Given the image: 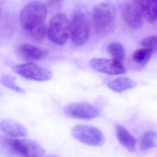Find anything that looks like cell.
I'll use <instances>...</instances> for the list:
<instances>
[{"instance_id": "cell-20", "label": "cell", "mask_w": 157, "mask_h": 157, "mask_svg": "<svg viewBox=\"0 0 157 157\" xmlns=\"http://www.w3.org/2000/svg\"><path fill=\"white\" fill-rule=\"evenodd\" d=\"M141 45L144 48L151 50L153 53L157 52V35L144 39L141 41Z\"/></svg>"}, {"instance_id": "cell-14", "label": "cell", "mask_w": 157, "mask_h": 157, "mask_svg": "<svg viewBox=\"0 0 157 157\" xmlns=\"http://www.w3.org/2000/svg\"><path fill=\"white\" fill-rule=\"evenodd\" d=\"M136 84L134 80L126 77H120L110 82L109 87L113 91L121 93L125 90L133 88Z\"/></svg>"}, {"instance_id": "cell-22", "label": "cell", "mask_w": 157, "mask_h": 157, "mask_svg": "<svg viewBox=\"0 0 157 157\" xmlns=\"http://www.w3.org/2000/svg\"><path fill=\"white\" fill-rule=\"evenodd\" d=\"M140 4H141V5L143 6V5L144 4V3L147 1V0H137ZM143 7V6H142Z\"/></svg>"}, {"instance_id": "cell-6", "label": "cell", "mask_w": 157, "mask_h": 157, "mask_svg": "<svg viewBox=\"0 0 157 157\" xmlns=\"http://www.w3.org/2000/svg\"><path fill=\"white\" fill-rule=\"evenodd\" d=\"M123 17L131 28L139 29L144 25V14L142 6L137 0H126L121 7Z\"/></svg>"}, {"instance_id": "cell-2", "label": "cell", "mask_w": 157, "mask_h": 157, "mask_svg": "<svg viewBox=\"0 0 157 157\" xmlns=\"http://www.w3.org/2000/svg\"><path fill=\"white\" fill-rule=\"evenodd\" d=\"M92 22L96 33L107 36L112 32L115 25V10L110 3H102L96 6L92 13Z\"/></svg>"}, {"instance_id": "cell-11", "label": "cell", "mask_w": 157, "mask_h": 157, "mask_svg": "<svg viewBox=\"0 0 157 157\" xmlns=\"http://www.w3.org/2000/svg\"><path fill=\"white\" fill-rule=\"evenodd\" d=\"M17 53L24 59L36 61L43 59L48 55L46 49L30 44H22L17 48Z\"/></svg>"}, {"instance_id": "cell-19", "label": "cell", "mask_w": 157, "mask_h": 157, "mask_svg": "<svg viewBox=\"0 0 157 157\" xmlns=\"http://www.w3.org/2000/svg\"><path fill=\"white\" fill-rule=\"evenodd\" d=\"M16 78L11 75H5L2 78V83L6 87L20 93H25V90L17 86L16 82Z\"/></svg>"}, {"instance_id": "cell-21", "label": "cell", "mask_w": 157, "mask_h": 157, "mask_svg": "<svg viewBox=\"0 0 157 157\" xmlns=\"http://www.w3.org/2000/svg\"><path fill=\"white\" fill-rule=\"evenodd\" d=\"M59 157V156H58L56 155H47L46 156H42V157Z\"/></svg>"}, {"instance_id": "cell-16", "label": "cell", "mask_w": 157, "mask_h": 157, "mask_svg": "<svg viewBox=\"0 0 157 157\" xmlns=\"http://www.w3.org/2000/svg\"><path fill=\"white\" fill-rule=\"evenodd\" d=\"M143 6L144 16L149 23L157 20V0H147Z\"/></svg>"}, {"instance_id": "cell-13", "label": "cell", "mask_w": 157, "mask_h": 157, "mask_svg": "<svg viewBox=\"0 0 157 157\" xmlns=\"http://www.w3.org/2000/svg\"><path fill=\"white\" fill-rule=\"evenodd\" d=\"M116 134L121 144L130 152H134L136 148V139L124 126L116 125Z\"/></svg>"}, {"instance_id": "cell-17", "label": "cell", "mask_w": 157, "mask_h": 157, "mask_svg": "<svg viewBox=\"0 0 157 157\" xmlns=\"http://www.w3.org/2000/svg\"><path fill=\"white\" fill-rule=\"evenodd\" d=\"M108 53L113 59L122 62L125 56L123 46L119 42H112L108 46Z\"/></svg>"}, {"instance_id": "cell-8", "label": "cell", "mask_w": 157, "mask_h": 157, "mask_svg": "<svg viewBox=\"0 0 157 157\" xmlns=\"http://www.w3.org/2000/svg\"><path fill=\"white\" fill-rule=\"evenodd\" d=\"M14 71L24 78L35 81H48L52 76V73L48 69L34 63L16 65Z\"/></svg>"}, {"instance_id": "cell-9", "label": "cell", "mask_w": 157, "mask_h": 157, "mask_svg": "<svg viewBox=\"0 0 157 157\" xmlns=\"http://www.w3.org/2000/svg\"><path fill=\"white\" fill-rule=\"evenodd\" d=\"M64 112L68 116L81 120H91L100 114L96 107L85 102L71 103L65 107Z\"/></svg>"}, {"instance_id": "cell-10", "label": "cell", "mask_w": 157, "mask_h": 157, "mask_svg": "<svg viewBox=\"0 0 157 157\" xmlns=\"http://www.w3.org/2000/svg\"><path fill=\"white\" fill-rule=\"evenodd\" d=\"M89 65L97 72L110 75H118L126 72L122 62L113 59H93L89 62Z\"/></svg>"}, {"instance_id": "cell-7", "label": "cell", "mask_w": 157, "mask_h": 157, "mask_svg": "<svg viewBox=\"0 0 157 157\" xmlns=\"http://www.w3.org/2000/svg\"><path fill=\"white\" fill-rule=\"evenodd\" d=\"M75 138L81 143L92 146H100L104 144L103 134L98 128L93 126L78 125L72 130Z\"/></svg>"}, {"instance_id": "cell-18", "label": "cell", "mask_w": 157, "mask_h": 157, "mask_svg": "<svg viewBox=\"0 0 157 157\" xmlns=\"http://www.w3.org/2000/svg\"><path fill=\"white\" fill-rule=\"evenodd\" d=\"M153 53L151 50L146 48L139 49L134 52L133 60L138 64L144 65L150 60Z\"/></svg>"}, {"instance_id": "cell-15", "label": "cell", "mask_w": 157, "mask_h": 157, "mask_svg": "<svg viewBox=\"0 0 157 157\" xmlns=\"http://www.w3.org/2000/svg\"><path fill=\"white\" fill-rule=\"evenodd\" d=\"M140 149L147 151L157 147V132L148 131L144 134L140 141Z\"/></svg>"}, {"instance_id": "cell-23", "label": "cell", "mask_w": 157, "mask_h": 157, "mask_svg": "<svg viewBox=\"0 0 157 157\" xmlns=\"http://www.w3.org/2000/svg\"><path fill=\"white\" fill-rule=\"evenodd\" d=\"M56 1H60V0H56Z\"/></svg>"}, {"instance_id": "cell-1", "label": "cell", "mask_w": 157, "mask_h": 157, "mask_svg": "<svg viewBox=\"0 0 157 157\" xmlns=\"http://www.w3.org/2000/svg\"><path fill=\"white\" fill-rule=\"evenodd\" d=\"M0 144L11 155L18 157H41L45 149L37 142L29 139H14L0 136Z\"/></svg>"}, {"instance_id": "cell-4", "label": "cell", "mask_w": 157, "mask_h": 157, "mask_svg": "<svg viewBox=\"0 0 157 157\" xmlns=\"http://www.w3.org/2000/svg\"><path fill=\"white\" fill-rule=\"evenodd\" d=\"M90 32L89 20L86 12L78 9L75 12L70 22V36L77 46L86 43Z\"/></svg>"}, {"instance_id": "cell-12", "label": "cell", "mask_w": 157, "mask_h": 157, "mask_svg": "<svg viewBox=\"0 0 157 157\" xmlns=\"http://www.w3.org/2000/svg\"><path fill=\"white\" fill-rule=\"evenodd\" d=\"M0 127L6 134L12 137H24L28 134L27 130L24 126L12 120H4Z\"/></svg>"}, {"instance_id": "cell-3", "label": "cell", "mask_w": 157, "mask_h": 157, "mask_svg": "<svg viewBox=\"0 0 157 157\" xmlns=\"http://www.w3.org/2000/svg\"><path fill=\"white\" fill-rule=\"evenodd\" d=\"M47 9L39 1H33L27 4L21 10L20 22L23 28L30 33L45 24Z\"/></svg>"}, {"instance_id": "cell-5", "label": "cell", "mask_w": 157, "mask_h": 157, "mask_svg": "<svg viewBox=\"0 0 157 157\" xmlns=\"http://www.w3.org/2000/svg\"><path fill=\"white\" fill-rule=\"evenodd\" d=\"M47 36L51 41L57 45H63L67 42L70 36V22L64 14H57L51 19Z\"/></svg>"}]
</instances>
